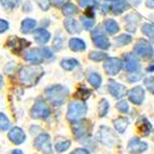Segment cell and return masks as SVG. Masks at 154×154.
Listing matches in <instances>:
<instances>
[{"label":"cell","instance_id":"1","mask_svg":"<svg viewBox=\"0 0 154 154\" xmlns=\"http://www.w3.org/2000/svg\"><path fill=\"white\" fill-rule=\"evenodd\" d=\"M44 75L40 66H23L18 70V80L22 85L26 88L35 86Z\"/></svg>","mask_w":154,"mask_h":154},{"label":"cell","instance_id":"2","mask_svg":"<svg viewBox=\"0 0 154 154\" xmlns=\"http://www.w3.org/2000/svg\"><path fill=\"white\" fill-rule=\"evenodd\" d=\"M44 95L49 103H52L55 107L64 105L67 97L69 95V90L63 85H52L50 88H46L44 91Z\"/></svg>","mask_w":154,"mask_h":154},{"label":"cell","instance_id":"3","mask_svg":"<svg viewBox=\"0 0 154 154\" xmlns=\"http://www.w3.org/2000/svg\"><path fill=\"white\" fill-rule=\"evenodd\" d=\"M51 114V110L49 108V105L41 97H38L35 100L32 108L30 110V116L35 120H43L49 118Z\"/></svg>","mask_w":154,"mask_h":154},{"label":"cell","instance_id":"4","mask_svg":"<svg viewBox=\"0 0 154 154\" xmlns=\"http://www.w3.org/2000/svg\"><path fill=\"white\" fill-rule=\"evenodd\" d=\"M88 112V107L82 101H71L67 111V120L69 122L78 121Z\"/></svg>","mask_w":154,"mask_h":154},{"label":"cell","instance_id":"5","mask_svg":"<svg viewBox=\"0 0 154 154\" xmlns=\"http://www.w3.org/2000/svg\"><path fill=\"white\" fill-rule=\"evenodd\" d=\"M93 128V124L88 120H78L72 122V131L73 135L78 139H84L90 136V133Z\"/></svg>","mask_w":154,"mask_h":154},{"label":"cell","instance_id":"6","mask_svg":"<svg viewBox=\"0 0 154 154\" xmlns=\"http://www.w3.org/2000/svg\"><path fill=\"white\" fill-rule=\"evenodd\" d=\"M92 40L94 44L101 50H108L110 48V41H109L108 37L106 36L105 31L100 26H97L96 28L93 29Z\"/></svg>","mask_w":154,"mask_h":154},{"label":"cell","instance_id":"7","mask_svg":"<svg viewBox=\"0 0 154 154\" xmlns=\"http://www.w3.org/2000/svg\"><path fill=\"white\" fill-rule=\"evenodd\" d=\"M33 146L38 151L42 152L44 154H52L53 150H52V143H51V137L49 134L42 133L37 138L35 139Z\"/></svg>","mask_w":154,"mask_h":154},{"label":"cell","instance_id":"8","mask_svg":"<svg viewBox=\"0 0 154 154\" xmlns=\"http://www.w3.org/2000/svg\"><path fill=\"white\" fill-rule=\"evenodd\" d=\"M134 51H135V54L143 59H149L154 56V49L149 42L143 39H140L137 41L136 45L134 48Z\"/></svg>","mask_w":154,"mask_h":154},{"label":"cell","instance_id":"9","mask_svg":"<svg viewBox=\"0 0 154 154\" xmlns=\"http://www.w3.org/2000/svg\"><path fill=\"white\" fill-rule=\"evenodd\" d=\"M97 139L106 146H113L118 142L116 134L107 126H101L97 133Z\"/></svg>","mask_w":154,"mask_h":154},{"label":"cell","instance_id":"10","mask_svg":"<svg viewBox=\"0 0 154 154\" xmlns=\"http://www.w3.org/2000/svg\"><path fill=\"white\" fill-rule=\"evenodd\" d=\"M122 67H123V62H122L121 58H118V57L107 58L105 64H103V69L110 75H118L119 72L121 71Z\"/></svg>","mask_w":154,"mask_h":154},{"label":"cell","instance_id":"11","mask_svg":"<svg viewBox=\"0 0 154 154\" xmlns=\"http://www.w3.org/2000/svg\"><path fill=\"white\" fill-rule=\"evenodd\" d=\"M24 59H25L26 62L31 63V64L39 65L44 60V56H43V54H42L41 49L33 48V49L27 50V51L24 53Z\"/></svg>","mask_w":154,"mask_h":154},{"label":"cell","instance_id":"12","mask_svg":"<svg viewBox=\"0 0 154 154\" xmlns=\"http://www.w3.org/2000/svg\"><path fill=\"white\" fill-rule=\"evenodd\" d=\"M29 42L26 40V39H21V38H17L16 36L12 37L11 39H9L8 42H7V45L12 50L13 53H15V54H20L24 49H25L26 46L29 45Z\"/></svg>","mask_w":154,"mask_h":154},{"label":"cell","instance_id":"13","mask_svg":"<svg viewBox=\"0 0 154 154\" xmlns=\"http://www.w3.org/2000/svg\"><path fill=\"white\" fill-rule=\"evenodd\" d=\"M108 88L110 94L114 98H122L127 94V90L123 84H120L113 79H109L108 81Z\"/></svg>","mask_w":154,"mask_h":154},{"label":"cell","instance_id":"14","mask_svg":"<svg viewBox=\"0 0 154 154\" xmlns=\"http://www.w3.org/2000/svg\"><path fill=\"white\" fill-rule=\"evenodd\" d=\"M125 59V70L131 73H137L140 70V63H139L138 58L134 54L127 53L124 57Z\"/></svg>","mask_w":154,"mask_h":154},{"label":"cell","instance_id":"15","mask_svg":"<svg viewBox=\"0 0 154 154\" xmlns=\"http://www.w3.org/2000/svg\"><path fill=\"white\" fill-rule=\"evenodd\" d=\"M8 137L11 140V142H13L14 144H22L26 140L25 131L21 127H17V126L10 129V131L8 134Z\"/></svg>","mask_w":154,"mask_h":154},{"label":"cell","instance_id":"16","mask_svg":"<svg viewBox=\"0 0 154 154\" xmlns=\"http://www.w3.org/2000/svg\"><path fill=\"white\" fill-rule=\"evenodd\" d=\"M146 149H148V143L141 141V140H139L138 138L131 139V141L128 142V146H127L128 152L133 154L142 153V152L146 151Z\"/></svg>","mask_w":154,"mask_h":154},{"label":"cell","instance_id":"17","mask_svg":"<svg viewBox=\"0 0 154 154\" xmlns=\"http://www.w3.org/2000/svg\"><path fill=\"white\" fill-rule=\"evenodd\" d=\"M128 98L135 105H141L144 99V90L141 86H136V88H131L128 92Z\"/></svg>","mask_w":154,"mask_h":154},{"label":"cell","instance_id":"18","mask_svg":"<svg viewBox=\"0 0 154 154\" xmlns=\"http://www.w3.org/2000/svg\"><path fill=\"white\" fill-rule=\"evenodd\" d=\"M108 8L114 14H121L128 9V2L126 0H110L108 3Z\"/></svg>","mask_w":154,"mask_h":154},{"label":"cell","instance_id":"19","mask_svg":"<svg viewBox=\"0 0 154 154\" xmlns=\"http://www.w3.org/2000/svg\"><path fill=\"white\" fill-rule=\"evenodd\" d=\"M33 37H35V40H36L37 43L40 44V45H44L51 39V33L45 28H38L33 33Z\"/></svg>","mask_w":154,"mask_h":154},{"label":"cell","instance_id":"20","mask_svg":"<svg viewBox=\"0 0 154 154\" xmlns=\"http://www.w3.org/2000/svg\"><path fill=\"white\" fill-rule=\"evenodd\" d=\"M137 128L138 131L141 134L142 136H148L150 135V133L152 131V125L144 116H140L137 121Z\"/></svg>","mask_w":154,"mask_h":154},{"label":"cell","instance_id":"21","mask_svg":"<svg viewBox=\"0 0 154 154\" xmlns=\"http://www.w3.org/2000/svg\"><path fill=\"white\" fill-rule=\"evenodd\" d=\"M64 25L66 27L67 31L72 35H75V33H79L81 31V28H80V25L77 21H75V18H67L65 20L64 22Z\"/></svg>","mask_w":154,"mask_h":154},{"label":"cell","instance_id":"22","mask_svg":"<svg viewBox=\"0 0 154 154\" xmlns=\"http://www.w3.org/2000/svg\"><path fill=\"white\" fill-rule=\"evenodd\" d=\"M103 28H105V30L107 31L109 35L112 36V35H116V33L120 30V26H119V24L116 23L114 20L109 18V20H106V21L103 22Z\"/></svg>","mask_w":154,"mask_h":154},{"label":"cell","instance_id":"23","mask_svg":"<svg viewBox=\"0 0 154 154\" xmlns=\"http://www.w3.org/2000/svg\"><path fill=\"white\" fill-rule=\"evenodd\" d=\"M69 48L73 52H82L86 49L85 42L79 38H72L69 40Z\"/></svg>","mask_w":154,"mask_h":154},{"label":"cell","instance_id":"24","mask_svg":"<svg viewBox=\"0 0 154 154\" xmlns=\"http://www.w3.org/2000/svg\"><path fill=\"white\" fill-rule=\"evenodd\" d=\"M138 14H136V13H131V14H128L127 16H125L124 17V21L126 22V29L129 31H136V27H137V22H135V20H136V17H138ZM138 20H140V18H138Z\"/></svg>","mask_w":154,"mask_h":154},{"label":"cell","instance_id":"25","mask_svg":"<svg viewBox=\"0 0 154 154\" xmlns=\"http://www.w3.org/2000/svg\"><path fill=\"white\" fill-rule=\"evenodd\" d=\"M37 22L32 18H25L23 22H22L21 25V31L23 33H29L36 28Z\"/></svg>","mask_w":154,"mask_h":154},{"label":"cell","instance_id":"26","mask_svg":"<svg viewBox=\"0 0 154 154\" xmlns=\"http://www.w3.org/2000/svg\"><path fill=\"white\" fill-rule=\"evenodd\" d=\"M113 125L119 133L123 134L126 131L127 126H128V120L126 118H118L116 120L113 121Z\"/></svg>","mask_w":154,"mask_h":154},{"label":"cell","instance_id":"27","mask_svg":"<svg viewBox=\"0 0 154 154\" xmlns=\"http://www.w3.org/2000/svg\"><path fill=\"white\" fill-rule=\"evenodd\" d=\"M70 146H71L70 140L65 138H58L56 140V143H55V150L59 153H62V152H65L66 150L69 149Z\"/></svg>","mask_w":154,"mask_h":154},{"label":"cell","instance_id":"28","mask_svg":"<svg viewBox=\"0 0 154 154\" xmlns=\"http://www.w3.org/2000/svg\"><path fill=\"white\" fill-rule=\"evenodd\" d=\"M62 67L67 71H71L75 68V67L79 66V62L75 58H67V59H63L62 63H60Z\"/></svg>","mask_w":154,"mask_h":154},{"label":"cell","instance_id":"29","mask_svg":"<svg viewBox=\"0 0 154 154\" xmlns=\"http://www.w3.org/2000/svg\"><path fill=\"white\" fill-rule=\"evenodd\" d=\"M141 30H142V32L151 40L152 43H154V24H150V23L143 24Z\"/></svg>","mask_w":154,"mask_h":154},{"label":"cell","instance_id":"30","mask_svg":"<svg viewBox=\"0 0 154 154\" xmlns=\"http://www.w3.org/2000/svg\"><path fill=\"white\" fill-rule=\"evenodd\" d=\"M133 40V37L131 35H121V36H119L118 38H116V44L118 46H124V45H127L129 44Z\"/></svg>","mask_w":154,"mask_h":154},{"label":"cell","instance_id":"31","mask_svg":"<svg viewBox=\"0 0 154 154\" xmlns=\"http://www.w3.org/2000/svg\"><path fill=\"white\" fill-rule=\"evenodd\" d=\"M88 82L91 83V85L94 88H98L101 84V77L98 75L97 72H93L88 77Z\"/></svg>","mask_w":154,"mask_h":154},{"label":"cell","instance_id":"32","mask_svg":"<svg viewBox=\"0 0 154 154\" xmlns=\"http://www.w3.org/2000/svg\"><path fill=\"white\" fill-rule=\"evenodd\" d=\"M78 12V8L75 5L72 3H66V5H63V14L66 16L73 15Z\"/></svg>","mask_w":154,"mask_h":154},{"label":"cell","instance_id":"33","mask_svg":"<svg viewBox=\"0 0 154 154\" xmlns=\"http://www.w3.org/2000/svg\"><path fill=\"white\" fill-rule=\"evenodd\" d=\"M91 94H92V92H91L88 88H82V86H81V88H78L77 93H75V97H78L79 99L86 100L91 96Z\"/></svg>","mask_w":154,"mask_h":154},{"label":"cell","instance_id":"34","mask_svg":"<svg viewBox=\"0 0 154 154\" xmlns=\"http://www.w3.org/2000/svg\"><path fill=\"white\" fill-rule=\"evenodd\" d=\"M88 58L94 60V62H101V60L108 58V55L106 53H103V52H91Z\"/></svg>","mask_w":154,"mask_h":154},{"label":"cell","instance_id":"35","mask_svg":"<svg viewBox=\"0 0 154 154\" xmlns=\"http://www.w3.org/2000/svg\"><path fill=\"white\" fill-rule=\"evenodd\" d=\"M81 22H82V24H83V27H84L86 30L92 29L94 24H95L94 17H88V16H86V15L81 16Z\"/></svg>","mask_w":154,"mask_h":154},{"label":"cell","instance_id":"36","mask_svg":"<svg viewBox=\"0 0 154 154\" xmlns=\"http://www.w3.org/2000/svg\"><path fill=\"white\" fill-rule=\"evenodd\" d=\"M109 110V103L108 100L101 99L99 103V107H98V111H99V116H105Z\"/></svg>","mask_w":154,"mask_h":154},{"label":"cell","instance_id":"37","mask_svg":"<svg viewBox=\"0 0 154 154\" xmlns=\"http://www.w3.org/2000/svg\"><path fill=\"white\" fill-rule=\"evenodd\" d=\"M10 127V121L5 113L0 112V131H7Z\"/></svg>","mask_w":154,"mask_h":154},{"label":"cell","instance_id":"38","mask_svg":"<svg viewBox=\"0 0 154 154\" xmlns=\"http://www.w3.org/2000/svg\"><path fill=\"white\" fill-rule=\"evenodd\" d=\"M0 2L5 10L11 11L16 8V5H18V0H0Z\"/></svg>","mask_w":154,"mask_h":154},{"label":"cell","instance_id":"39","mask_svg":"<svg viewBox=\"0 0 154 154\" xmlns=\"http://www.w3.org/2000/svg\"><path fill=\"white\" fill-rule=\"evenodd\" d=\"M78 2L82 8H94L98 5L96 0H78Z\"/></svg>","mask_w":154,"mask_h":154},{"label":"cell","instance_id":"40","mask_svg":"<svg viewBox=\"0 0 154 154\" xmlns=\"http://www.w3.org/2000/svg\"><path fill=\"white\" fill-rule=\"evenodd\" d=\"M116 108H118L119 111H121L122 113H126V112H128L129 106H128V103H127V101H125V100H122V101L118 103V105H116Z\"/></svg>","mask_w":154,"mask_h":154},{"label":"cell","instance_id":"41","mask_svg":"<svg viewBox=\"0 0 154 154\" xmlns=\"http://www.w3.org/2000/svg\"><path fill=\"white\" fill-rule=\"evenodd\" d=\"M36 2L39 5V7L43 11H48L50 8V2L51 0H36Z\"/></svg>","mask_w":154,"mask_h":154},{"label":"cell","instance_id":"42","mask_svg":"<svg viewBox=\"0 0 154 154\" xmlns=\"http://www.w3.org/2000/svg\"><path fill=\"white\" fill-rule=\"evenodd\" d=\"M144 85H146V88H149L151 92L154 91V77L146 78L144 79Z\"/></svg>","mask_w":154,"mask_h":154},{"label":"cell","instance_id":"43","mask_svg":"<svg viewBox=\"0 0 154 154\" xmlns=\"http://www.w3.org/2000/svg\"><path fill=\"white\" fill-rule=\"evenodd\" d=\"M41 51H42V54H43V56H44V59H52L53 57H54L53 52H52L49 48H42Z\"/></svg>","mask_w":154,"mask_h":154},{"label":"cell","instance_id":"44","mask_svg":"<svg viewBox=\"0 0 154 154\" xmlns=\"http://www.w3.org/2000/svg\"><path fill=\"white\" fill-rule=\"evenodd\" d=\"M9 29V23L2 18H0V33L5 32Z\"/></svg>","mask_w":154,"mask_h":154},{"label":"cell","instance_id":"45","mask_svg":"<svg viewBox=\"0 0 154 154\" xmlns=\"http://www.w3.org/2000/svg\"><path fill=\"white\" fill-rule=\"evenodd\" d=\"M62 45H63L62 39L59 38V37H57V38L55 39V41H54V49L58 51V50L62 49Z\"/></svg>","mask_w":154,"mask_h":154},{"label":"cell","instance_id":"46","mask_svg":"<svg viewBox=\"0 0 154 154\" xmlns=\"http://www.w3.org/2000/svg\"><path fill=\"white\" fill-rule=\"evenodd\" d=\"M66 1L67 0H51L52 5H55V7H62L66 3Z\"/></svg>","mask_w":154,"mask_h":154},{"label":"cell","instance_id":"47","mask_svg":"<svg viewBox=\"0 0 154 154\" xmlns=\"http://www.w3.org/2000/svg\"><path fill=\"white\" fill-rule=\"evenodd\" d=\"M70 154H90V152L86 149H83V148H80V149L75 150L73 152H71Z\"/></svg>","mask_w":154,"mask_h":154},{"label":"cell","instance_id":"48","mask_svg":"<svg viewBox=\"0 0 154 154\" xmlns=\"http://www.w3.org/2000/svg\"><path fill=\"white\" fill-rule=\"evenodd\" d=\"M146 5L148 8H152L154 9V0H146Z\"/></svg>","mask_w":154,"mask_h":154},{"label":"cell","instance_id":"49","mask_svg":"<svg viewBox=\"0 0 154 154\" xmlns=\"http://www.w3.org/2000/svg\"><path fill=\"white\" fill-rule=\"evenodd\" d=\"M129 2H131L134 5H138L139 3L141 2V0H128Z\"/></svg>","mask_w":154,"mask_h":154},{"label":"cell","instance_id":"50","mask_svg":"<svg viewBox=\"0 0 154 154\" xmlns=\"http://www.w3.org/2000/svg\"><path fill=\"white\" fill-rule=\"evenodd\" d=\"M11 154H23V151L20 149H15V150H13L12 152H11Z\"/></svg>","mask_w":154,"mask_h":154},{"label":"cell","instance_id":"51","mask_svg":"<svg viewBox=\"0 0 154 154\" xmlns=\"http://www.w3.org/2000/svg\"><path fill=\"white\" fill-rule=\"evenodd\" d=\"M2 84H3V79L1 77V75H0V88H2Z\"/></svg>","mask_w":154,"mask_h":154},{"label":"cell","instance_id":"52","mask_svg":"<svg viewBox=\"0 0 154 154\" xmlns=\"http://www.w3.org/2000/svg\"><path fill=\"white\" fill-rule=\"evenodd\" d=\"M21 1H22V0H18V2H21Z\"/></svg>","mask_w":154,"mask_h":154},{"label":"cell","instance_id":"53","mask_svg":"<svg viewBox=\"0 0 154 154\" xmlns=\"http://www.w3.org/2000/svg\"><path fill=\"white\" fill-rule=\"evenodd\" d=\"M153 139H154V131H153Z\"/></svg>","mask_w":154,"mask_h":154},{"label":"cell","instance_id":"54","mask_svg":"<svg viewBox=\"0 0 154 154\" xmlns=\"http://www.w3.org/2000/svg\"><path fill=\"white\" fill-rule=\"evenodd\" d=\"M153 94H154V91H153Z\"/></svg>","mask_w":154,"mask_h":154}]
</instances>
